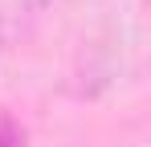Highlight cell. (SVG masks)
Returning <instances> with one entry per match:
<instances>
[{"instance_id": "7a4b0ae2", "label": "cell", "mask_w": 151, "mask_h": 147, "mask_svg": "<svg viewBox=\"0 0 151 147\" xmlns=\"http://www.w3.org/2000/svg\"><path fill=\"white\" fill-rule=\"evenodd\" d=\"M0 53H4V17H0Z\"/></svg>"}, {"instance_id": "6da1fadb", "label": "cell", "mask_w": 151, "mask_h": 147, "mask_svg": "<svg viewBox=\"0 0 151 147\" xmlns=\"http://www.w3.org/2000/svg\"><path fill=\"white\" fill-rule=\"evenodd\" d=\"M0 147H25V131L12 115H0Z\"/></svg>"}]
</instances>
